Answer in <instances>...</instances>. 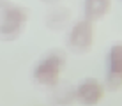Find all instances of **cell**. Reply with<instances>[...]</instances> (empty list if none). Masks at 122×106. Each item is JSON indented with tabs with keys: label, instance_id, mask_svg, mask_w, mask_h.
I'll return each instance as SVG.
<instances>
[{
	"label": "cell",
	"instance_id": "cell-1",
	"mask_svg": "<svg viewBox=\"0 0 122 106\" xmlns=\"http://www.w3.org/2000/svg\"><path fill=\"white\" fill-rule=\"evenodd\" d=\"M66 53L62 50H51L39 58L34 67V80L43 87H57L66 66Z\"/></svg>",
	"mask_w": 122,
	"mask_h": 106
},
{
	"label": "cell",
	"instance_id": "cell-2",
	"mask_svg": "<svg viewBox=\"0 0 122 106\" xmlns=\"http://www.w3.org/2000/svg\"><path fill=\"white\" fill-rule=\"evenodd\" d=\"M28 16H30L28 9L18 4H7L2 9V18H0V39L16 41L27 28Z\"/></svg>",
	"mask_w": 122,
	"mask_h": 106
},
{
	"label": "cell",
	"instance_id": "cell-3",
	"mask_svg": "<svg viewBox=\"0 0 122 106\" xmlns=\"http://www.w3.org/2000/svg\"><path fill=\"white\" fill-rule=\"evenodd\" d=\"M94 44V23L85 18L78 20L67 34V48L76 55L89 53Z\"/></svg>",
	"mask_w": 122,
	"mask_h": 106
},
{
	"label": "cell",
	"instance_id": "cell-4",
	"mask_svg": "<svg viewBox=\"0 0 122 106\" xmlns=\"http://www.w3.org/2000/svg\"><path fill=\"white\" fill-rule=\"evenodd\" d=\"M108 71H106V85L108 90H120L122 88V41L113 42L108 51Z\"/></svg>",
	"mask_w": 122,
	"mask_h": 106
},
{
	"label": "cell",
	"instance_id": "cell-5",
	"mask_svg": "<svg viewBox=\"0 0 122 106\" xmlns=\"http://www.w3.org/2000/svg\"><path fill=\"white\" fill-rule=\"evenodd\" d=\"M104 96V85L97 78H83L74 88V97L83 106H96Z\"/></svg>",
	"mask_w": 122,
	"mask_h": 106
},
{
	"label": "cell",
	"instance_id": "cell-6",
	"mask_svg": "<svg viewBox=\"0 0 122 106\" xmlns=\"http://www.w3.org/2000/svg\"><path fill=\"white\" fill-rule=\"evenodd\" d=\"M110 9H112V0H85V5H83L85 20L92 21V23L103 20L110 12Z\"/></svg>",
	"mask_w": 122,
	"mask_h": 106
}]
</instances>
